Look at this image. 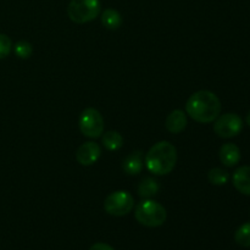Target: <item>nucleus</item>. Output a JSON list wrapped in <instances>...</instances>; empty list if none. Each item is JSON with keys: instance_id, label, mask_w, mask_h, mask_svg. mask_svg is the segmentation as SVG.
Listing matches in <instances>:
<instances>
[{"instance_id": "nucleus-15", "label": "nucleus", "mask_w": 250, "mask_h": 250, "mask_svg": "<svg viewBox=\"0 0 250 250\" xmlns=\"http://www.w3.org/2000/svg\"><path fill=\"white\" fill-rule=\"evenodd\" d=\"M103 146L110 151L119 150L124 146V138L121 134L116 131H109L103 133Z\"/></svg>"}, {"instance_id": "nucleus-19", "label": "nucleus", "mask_w": 250, "mask_h": 250, "mask_svg": "<svg viewBox=\"0 0 250 250\" xmlns=\"http://www.w3.org/2000/svg\"><path fill=\"white\" fill-rule=\"evenodd\" d=\"M12 42L6 34L0 33V60L9 56V54L12 50Z\"/></svg>"}, {"instance_id": "nucleus-10", "label": "nucleus", "mask_w": 250, "mask_h": 250, "mask_svg": "<svg viewBox=\"0 0 250 250\" xmlns=\"http://www.w3.org/2000/svg\"><path fill=\"white\" fill-rule=\"evenodd\" d=\"M187 116L182 110H173L167 115L165 121V126L171 133H181L187 127Z\"/></svg>"}, {"instance_id": "nucleus-11", "label": "nucleus", "mask_w": 250, "mask_h": 250, "mask_svg": "<svg viewBox=\"0 0 250 250\" xmlns=\"http://www.w3.org/2000/svg\"><path fill=\"white\" fill-rule=\"evenodd\" d=\"M220 160L227 167L236 166L241 160V150L233 143H226L220 148Z\"/></svg>"}, {"instance_id": "nucleus-5", "label": "nucleus", "mask_w": 250, "mask_h": 250, "mask_svg": "<svg viewBox=\"0 0 250 250\" xmlns=\"http://www.w3.org/2000/svg\"><path fill=\"white\" fill-rule=\"evenodd\" d=\"M134 208V198L127 190H116L105 198L104 210L109 215L121 217L128 215Z\"/></svg>"}, {"instance_id": "nucleus-4", "label": "nucleus", "mask_w": 250, "mask_h": 250, "mask_svg": "<svg viewBox=\"0 0 250 250\" xmlns=\"http://www.w3.org/2000/svg\"><path fill=\"white\" fill-rule=\"evenodd\" d=\"M102 11L100 0H71L67 6V15L75 23L83 24L93 21Z\"/></svg>"}, {"instance_id": "nucleus-16", "label": "nucleus", "mask_w": 250, "mask_h": 250, "mask_svg": "<svg viewBox=\"0 0 250 250\" xmlns=\"http://www.w3.org/2000/svg\"><path fill=\"white\" fill-rule=\"evenodd\" d=\"M208 178L209 182L214 186H225L229 182V172L220 167H214L209 171L208 173Z\"/></svg>"}, {"instance_id": "nucleus-21", "label": "nucleus", "mask_w": 250, "mask_h": 250, "mask_svg": "<svg viewBox=\"0 0 250 250\" xmlns=\"http://www.w3.org/2000/svg\"><path fill=\"white\" fill-rule=\"evenodd\" d=\"M247 124H248V126L250 127V111L248 112V115H247Z\"/></svg>"}, {"instance_id": "nucleus-12", "label": "nucleus", "mask_w": 250, "mask_h": 250, "mask_svg": "<svg viewBox=\"0 0 250 250\" xmlns=\"http://www.w3.org/2000/svg\"><path fill=\"white\" fill-rule=\"evenodd\" d=\"M143 154L142 151H133L122 163V168L129 176H136L143 170Z\"/></svg>"}, {"instance_id": "nucleus-18", "label": "nucleus", "mask_w": 250, "mask_h": 250, "mask_svg": "<svg viewBox=\"0 0 250 250\" xmlns=\"http://www.w3.org/2000/svg\"><path fill=\"white\" fill-rule=\"evenodd\" d=\"M12 48H14L15 54H16L20 59L31 58L32 53H33V46H32V44L27 41L17 42Z\"/></svg>"}, {"instance_id": "nucleus-14", "label": "nucleus", "mask_w": 250, "mask_h": 250, "mask_svg": "<svg viewBox=\"0 0 250 250\" xmlns=\"http://www.w3.org/2000/svg\"><path fill=\"white\" fill-rule=\"evenodd\" d=\"M102 23L105 28L111 29V31L119 29L122 24L121 14L117 10L111 9V7L105 9L102 12Z\"/></svg>"}, {"instance_id": "nucleus-3", "label": "nucleus", "mask_w": 250, "mask_h": 250, "mask_svg": "<svg viewBox=\"0 0 250 250\" xmlns=\"http://www.w3.org/2000/svg\"><path fill=\"white\" fill-rule=\"evenodd\" d=\"M134 217L142 226L154 229L164 225L167 217V212L160 203L151 199H144L137 204Z\"/></svg>"}, {"instance_id": "nucleus-8", "label": "nucleus", "mask_w": 250, "mask_h": 250, "mask_svg": "<svg viewBox=\"0 0 250 250\" xmlns=\"http://www.w3.org/2000/svg\"><path fill=\"white\" fill-rule=\"evenodd\" d=\"M102 155V149L94 142H87L78 146L76 151V160L82 166H90L98 161Z\"/></svg>"}, {"instance_id": "nucleus-20", "label": "nucleus", "mask_w": 250, "mask_h": 250, "mask_svg": "<svg viewBox=\"0 0 250 250\" xmlns=\"http://www.w3.org/2000/svg\"><path fill=\"white\" fill-rule=\"evenodd\" d=\"M89 250H115V249L106 243H95L90 247Z\"/></svg>"}, {"instance_id": "nucleus-1", "label": "nucleus", "mask_w": 250, "mask_h": 250, "mask_svg": "<svg viewBox=\"0 0 250 250\" xmlns=\"http://www.w3.org/2000/svg\"><path fill=\"white\" fill-rule=\"evenodd\" d=\"M221 102L215 93L199 90L186 103V112L199 124H211L221 114Z\"/></svg>"}, {"instance_id": "nucleus-7", "label": "nucleus", "mask_w": 250, "mask_h": 250, "mask_svg": "<svg viewBox=\"0 0 250 250\" xmlns=\"http://www.w3.org/2000/svg\"><path fill=\"white\" fill-rule=\"evenodd\" d=\"M243 129V121L233 112L220 115L214 121V132L220 138H233Z\"/></svg>"}, {"instance_id": "nucleus-13", "label": "nucleus", "mask_w": 250, "mask_h": 250, "mask_svg": "<svg viewBox=\"0 0 250 250\" xmlns=\"http://www.w3.org/2000/svg\"><path fill=\"white\" fill-rule=\"evenodd\" d=\"M160 189L159 182L153 177H146L138 185V195L143 199H150L156 195Z\"/></svg>"}, {"instance_id": "nucleus-17", "label": "nucleus", "mask_w": 250, "mask_h": 250, "mask_svg": "<svg viewBox=\"0 0 250 250\" xmlns=\"http://www.w3.org/2000/svg\"><path fill=\"white\" fill-rule=\"evenodd\" d=\"M234 241L243 248H250V222L242 225L234 233Z\"/></svg>"}, {"instance_id": "nucleus-6", "label": "nucleus", "mask_w": 250, "mask_h": 250, "mask_svg": "<svg viewBox=\"0 0 250 250\" xmlns=\"http://www.w3.org/2000/svg\"><path fill=\"white\" fill-rule=\"evenodd\" d=\"M78 125L83 136L88 138H99L104 133V119L94 107H87L83 110L78 120Z\"/></svg>"}, {"instance_id": "nucleus-2", "label": "nucleus", "mask_w": 250, "mask_h": 250, "mask_svg": "<svg viewBox=\"0 0 250 250\" xmlns=\"http://www.w3.org/2000/svg\"><path fill=\"white\" fill-rule=\"evenodd\" d=\"M177 163V150L167 141L154 144L144 158V164L151 173L156 176L168 175Z\"/></svg>"}, {"instance_id": "nucleus-9", "label": "nucleus", "mask_w": 250, "mask_h": 250, "mask_svg": "<svg viewBox=\"0 0 250 250\" xmlns=\"http://www.w3.org/2000/svg\"><path fill=\"white\" fill-rule=\"evenodd\" d=\"M233 186L239 193L250 195V166H241L232 176Z\"/></svg>"}]
</instances>
